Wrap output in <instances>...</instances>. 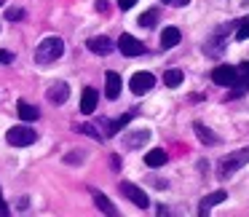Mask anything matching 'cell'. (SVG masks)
<instances>
[{
    "mask_svg": "<svg viewBox=\"0 0 249 217\" xmlns=\"http://www.w3.org/2000/svg\"><path fill=\"white\" fill-rule=\"evenodd\" d=\"M65 54V43H62V38H43L40 40V46L35 49V62L38 65H51V62H56L59 56Z\"/></svg>",
    "mask_w": 249,
    "mask_h": 217,
    "instance_id": "7a4b0ae2",
    "label": "cell"
},
{
    "mask_svg": "<svg viewBox=\"0 0 249 217\" xmlns=\"http://www.w3.org/2000/svg\"><path fill=\"white\" fill-rule=\"evenodd\" d=\"M46 99H49L51 105H65L67 99H70V86H67L65 81H56V83H51L49 86V91H46Z\"/></svg>",
    "mask_w": 249,
    "mask_h": 217,
    "instance_id": "8992f818",
    "label": "cell"
},
{
    "mask_svg": "<svg viewBox=\"0 0 249 217\" xmlns=\"http://www.w3.org/2000/svg\"><path fill=\"white\" fill-rule=\"evenodd\" d=\"M97 8L99 11H107V0H97Z\"/></svg>",
    "mask_w": 249,
    "mask_h": 217,
    "instance_id": "4dcf8cb0",
    "label": "cell"
},
{
    "mask_svg": "<svg viewBox=\"0 0 249 217\" xmlns=\"http://www.w3.org/2000/svg\"><path fill=\"white\" fill-rule=\"evenodd\" d=\"M3 3H6V0H0V6H3Z\"/></svg>",
    "mask_w": 249,
    "mask_h": 217,
    "instance_id": "d6a6232c",
    "label": "cell"
},
{
    "mask_svg": "<svg viewBox=\"0 0 249 217\" xmlns=\"http://www.w3.org/2000/svg\"><path fill=\"white\" fill-rule=\"evenodd\" d=\"M249 91V75L247 78H236V81L228 86V99H238Z\"/></svg>",
    "mask_w": 249,
    "mask_h": 217,
    "instance_id": "4fadbf2b",
    "label": "cell"
},
{
    "mask_svg": "<svg viewBox=\"0 0 249 217\" xmlns=\"http://www.w3.org/2000/svg\"><path fill=\"white\" fill-rule=\"evenodd\" d=\"M91 196H94V204L99 206V212H105V215H110V217L118 215V209H115V206L110 204V199H107L105 193H99V190H91Z\"/></svg>",
    "mask_w": 249,
    "mask_h": 217,
    "instance_id": "5bb4252c",
    "label": "cell"
},
{
    "mask_svg": "<svg viewBox=\"0 0 249 217\" xmlns=\"http://www.w3.org/2000/svg\"><path fill=\"white\" fill-rule=\"evenodd\" d=\"M6 19H8V22H19V19H24V11H22V8H8Z\"/></svg>",
    "mask_w": 249,
    "mask_h": 217,
    "instance_id": "cb8c5ba5",
    "label": "cell"
},
{
    "mask_svg": "<svg viewBox=\"0 0 249 217\" xmlns=\"http://www.w3.org/2000/svg\"><path fill=\"white\" fill-rule=\"evenodd\" d=\"M153 86H156V75H153V72H147V70H140V72H134V75H131V81H129V89L137 94V97H142V94H147Z\"/></svg>",
    "mask_w": 249,
    "mask_h": 217,
    "instance_id": "277c9868",
    "label": "cell"
},
{
    "mask_svg": "<svg viewBox=\"0 0 249 217\" xmlns=\"http://www.w3.org/2000/svg\"><path fill=\"white\" fill-rule=\"evenodd\" d=\"M193 131H196V137H198L204 145H220V134H214V131L209 129V126H204V124H193Z\"/></svg>",
    "mask_w": 249,
    "mask_h": 217,
    "instance_id": "8fae6325",
    "label": "cell"
},
{
    "mask_svg": "<svg viewBox=\"0 0 249 217\" xmlns=\"http://www.w3.org/2000/svg\"><path fill=\"white\" fill-rule=\"evenodd\" d=\"M241 70H244V72H249V62H244V65H241Z\"/></svg>",
    "mask_w": 249,
    "mask_h": 217,
    "instance_id": "1f68e13d",
    "label": "cell"
},
{
    "mask_svg": "<svg viewBox=\"0 0 249 217\" xmlns=\"http://www.w3.org/2000/svg\"><path fill=\"white\" fill-rule=\"evenodd\" d=\"M147 137H150L147 131H134V134L126 140V145H129V147H140V140H147Z\"/></svg>",
    "mask_w": 249,
    "mask_h": 217,
    "instance_id": "44dd1931",
    "label": "cell"
},
{
    "mask_svg": "<svg viewBox=\"0 0 249 217\" xmlns=\"http://www.w3.org/2000/svg\"><path fill=\"white\" fill-rule=\"evenodd\" d=\"M72 161H83V153H70V156H67V163H72Z\"/></svg>",
    "mask_w": 249,
    "mask_h": 217,
    "instance_id": "f546056e",
    "label": "cell"
},
{
    "mask_svg": "<svg viewBox=\"0 0 249 217\" xmlns=\"http://www.w3.org/2000/svg\"><path fill=\"white\" fill-rule=\"evenodd\" d=\"M131 121V115H121V118H115V121H110V126H107V134H118L121 129H124L126 124Z\"/></svg>",
    "mask_w": 249,
    "mask_h": 217,
    "instance_id": "ffe728a7",
    "label": "cell"
},
{
    "mask_svg": "<svg viewBox=\"0 0 249 217\" xmlns=\"http://www.w3.org/2000/svg\"><path fill=\"white\" fill-rule=\"evenodd\" d=\"M118 188H121V193H124L134 206H140V209H145V206H147V196H145V190L137 188L134 182H121Z\"/></svg>",
    "mask_w": 249,
    "mask_h": 217,
    "instance_id": "52a82bcc",
    "label": "cell"
},
{
    "mask_svg": "<svg viewBox=\"0 0 249 217\" xmlns=\"http://www.w3.org/2000/svg\"><path fill=\"white\" fill-rule=\"evenodd\" d=\"M236 78H238V70H236V67H231V65H220V67L212 70V81H214L217 86H225L228 89Z\"/></svg>",
    "mask_w": 249,
    "mask_h": 217,
    "instance_id": "ba28073f",
    "label": "cell"
},
{
    "mask_svg": "<svg viewBox=\"0 0 249 217\" xmlns=\"http://www.w3.org/2000/svg\"><path fill=\"white\" fill-rule=\"evenodd\" d=\"M182 72H179V70H166V72H163V83H166V86L169 89H177L179 86V83H182Z\"/></svg>",
    "mask_w": 249,
    "mask_h": 217,
    "instance_id": "d6986e66",
    "label": "cell"
},
{
    "mask_svg": "<svg viewBox=\"0 0 249 217\" xmlns=\"http://www.w3.org/2000/svg\"><path fill=\"white\" fill-rule=\"evenodd\" d=\"M244 163H249V147H241V150H236V153H231V156L222 158L220 166H217V180H220V182H225V180L233 177V174H236Z\"/></svg>",
    "mask_w": 249,
    "mask_h": 217,
    "instance_id": "6da1fadb",
    "label": "cell"
},
{
    "mask_svg": "<svg viewBox=\"0 0 249 217\" xmlns=\"http://www.w3.org/2000/svg\"><path fill=\"white\" fill-rule=\"evenodd\" d=\"M6 215H8V204L3 199V190H0V217H6Z\"/></svg>",
    "mask_w": 249,
    "mask_h": 217,
    "instance_id": "f1b7e54d",
    "label": "cell"
},
{
    "mask_svg": "<svg viewBox=\"0 0 249 217\" xmlns=\"http://www.w3.org/2000/svg\"><path fill=\"white\" fill-rule=\"evenodd\" d=\"M182 40L177 27H163V35H161V49H174V46Z\"/></svg>",
    "mask_w": 249,
    "mask_h": 217,
    "instance_id": "9a60e30c",
    "label": "cell"
},
{
    "mask_svg": "<svg viewBox=\"0 0 249 217\" xmlns=\"http://www.w3.org/2000/svg\"><path fill=\"white\" fill-rule=\"evenodd\" d=\"M236 38H238V40H247V38H249V17L244 19L241 24H238V30H236Z\"/></svg>",
    "mask_w": 249,
    "mask_h": 217,
    "instance_id": "603a6c76",
    "label": "cell"
},
{
    "mask_svg": "<svg viewBox=\"0 0 249 217\" xmlns=\"http://www.w3.org/2000/svg\"><path fill=\"white\" fill-rule=\"evenodd\" d=\"M137 6V0H118V8L121 11H129V8Z\"/></svg>",
    "mask_w": 249,
    "mask_h": 217,
    "instance_id": "83f0119b",
    "label": "cell"
},
{
    "mask_svg": "<svg viewBox=\"0 0 249 217\" xmlns=\"http://www.w3.org/2000/svg\"><path fill=\"white\" fill-rule=\"evenodd\" d=\"M78 131H81V134H89V137H94V140H99V129H94V126H78Z\"/></svg>",
    "mask_w": 249,
    "mask_h": 217,
    "instance_id": "d4e9b609",
    "label": "cell"
},
{
    "mask_svg": "<svg viewBox=\"0 0 249 217\" xmlns=\"http://www.w3.org/2000/svg\"><path fill=\"white\" fill-rule=\"evenodd\" d=\"M105 97L107 99H118L121 97V75L113 72V70L105 75Z\"/></svg>",
    "mask_w": 249,
    "mask_h": 217,
    "instance_id": "30bf717a",
    "label": "cell"
},
{
    "mask_svg": "<svg viewBox=\"0 0 249 217\" xmlns=\"http://www.w3.org/2000/svg\"><path fill=\"white\" fill-rule=\"evenodd\" d=\"M11 62H14V54H11V51L0 49V65H11Z\"/></svg>",
    "mask_w": 249,
    "mask_h": 217,
    "instance_id": "484cf974",
    "label": "cell"
},
{
    "mask_svg": "<svg viewBox=\"0 0 249 217\" xmlns=\"http://www.w3.org/2000/svg\"><path fill=\"white\" fill-rule=\"evenodd\" d=\"M35 140H38V134H35V129H30L27 124L11 126V129L6 131V142L14 147H27V145H33Z\"/></svg>",
    "mask_w": 249,
    "mask_h": 217,
    "instance_id": "3957f363",
    "label": "cell"
},
{
    "mask_svg": "<svg viewBox=\"0 0 249 217\" xmlns=\"http://www.w3.org/2000/svg\"><path fill=\"white\" fill-rule=\"evenodd\" d=\"M118 49H121V54L129 56V59L145 54V46H142V40H137L134 35H129V33H124V35L118 38Z\"/></svg>",
    "mask_w": 249,
    "mask_h": 217,
    "instance_id": "5b68a950",
    "label": "cell"
},
{
    "mask_svg": "<svg viewBox=\"0 0 249 217\" xmlns=\"http://www.w3.org/2000/svg\"><path fill=\"white\" fill-rule=\"evenodd\" d=\"M225 199H228L225 190H214V193H209L204 201H201V209H198V212H201V215H206V212H209L212 206H214V204H222Z\"/></svg>",
    "mask_w": 249,
    "mask_h": 217,
    "instance_id": "2e32d148",
    "label": "cell"
},
{
    "mask_svg": "<svg viewBox=\"0 0 249 217\" xmlns=\"http://www.w3.org/2000/svg\"><path fill=\"white\" fill-rule=\"evenodd\" d=\"M163 6H174V8H182V6H188L190 0H161Z\"/></svg>",
    "mask_w": 249,
    "mask_h": 217,
    "instance_id": "4316f807",
    "label": "cell"
},
{
    "mask_svg": "<svg viewBox=\"0 0 249 217\" xmlns=\"http://www.w3.org/2000/svg\"><path fill=\"white\" fill-rule=\"evenodd\" d=\"M97 102H99L97 89L86 86V89H83V97H81V113H83V115H91L94 110H97Z\"/></svg>",
    "mask_w": 249,
    "mask_h": 217,
    "instance_id": "9c48e42d",
    "label": "cell"
},
{
    "mask_svg": "<svg viewBox=\"0 0 249 217\" xmlns=\"http://www.w3.org/2000/svg\"><path fill=\"white\" fill-rule=\"evenodd\" d=\"M156 11H145V14H142V17H140V24H142V27H153V24H156Z\"/></svg>",
    "mask_w": 249,
    "mask_h": 217,
    "instance_id": "7402d4cb",
    "label": "cell"
},
{
    "mask_svg": "<svg viewBox=\"0 0 249 217\" xmlns=\"http://www.w3.org/2000/svg\"><path fill=\"white\" fill-rule=\"evenodd\" d=\"M145 163L150 169H161L163 163H166V153L161 150V147H153V150H147V156H145Z\"/></svg>",
    "mask_w": 249,
    "mask_h": 217,
    "instance_id": "e0dca14e",
    "label": "cell"
},
{
    "mask_svg": "<svg viewBox=\"0 0 249 217\" xmlns=\"http://www.w3.org/2000/svg\"><path fill=\"white\" fill-rule=\"evenodd\" d=\"M17 110H19V118L22 121H38V108H33V105H27V102H19L17 105Z\"/></svg>",
    "mask_w": 249,
    "mask_h": 217,
    "instance_id": "ac0fdd59",
    "label": "cell"
},
{
    "mask_svg": "<svg viewBox=\"0 0 249 217\" xmlns=\"http://www.w3.org/2000/svg\"><path fill=\"white\" fill-rule=\"evenodd\" d=\"M89 51H94V54H110L113 51V40L110 38H105V35H99V38H89Z\"/></svg>",
    "mask_w": 249,
    "mask_h": 217,
    "instance_id": "7c38bea8",
    "label": "cell"
}]
</instances>
